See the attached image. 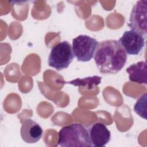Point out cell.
I'll list each match as a JSON object with an SVG mask.
<instances>
[{
    "instance_id": "obj_1",
    "label": "cell",
    "mask_w": 147,
    "mask_h": 147,
    "mask_svg": "<svg viewBox=\"0 0 147 147\" xmlns=\"http://www.w3.org/2000/svg\"><path fill=\"white\" fill-rule=\"evenodd\" d=\"M94 57L98 69L103 74L118 73L127 60L124 49L116 40H106L98 42Z\"/></svg>"
},
{
    "instance_id": "obj_2",
    "label": "cell",
    "mask_w": 147,
    "mask_h": 147,
    "mask_svg": "<svg viewBox=\"0 0 147 147\" xmlns=\"http://www.w3.org/2000/svg\"><path fill=\"white\" fill-rule=\"evenodd\" d=\"M57 144L62 147L92 146L87 129L78 123L63 126L59 131Z\"/></svg>"
},
{
    "instance_id": "obj_3",
    "label": "cell",
    "mask_w": 147,
    "mask_h": 147,
    "mask_svg": "<svg viewBox=\"0 0 147 147\" xmlns=\"http://www.w3.org/2000/svg\"><path fill=\"white\" fill-rule=\"evenodd\" d=\"M74 55L72 46L67 41H63L55 45L49 53L48 65L57 71L67 68L72 61Z\"/></svg>"
},
{
    "instance_id": "obj_4",
    "label": "cell",
    "mask_w": 147,
    "mask_h": 147,
    "mask_svg": "<svg viewBox=\"0 0 147 147\" xmlns=\"http://www.w3.org/2000/svg\"><path fill=\"white\" fill-rule=\"evenodd\" d=\"M98 42L89 36L80 34L72 40V49L74 56L78 61L87 62L90 61L94 56Z\"/></svg>"
},
{
    "instance_id": "obj_5",
    "label": "cell",
    "mask_w": 147,
    "mask_h": 147,
    "mask_svg": "<svg viewBox=\"0 0 147 147\" xmlns=\"http://www.w3.org/2000/svg\"><path fill=\"white\" fill-rule=\"evenodd\" d=\"M147 1H137L133 6L127 24L131 30L146 37L147 33Z\"/></svg>"
},
{
    "instance_id": "obj_6",
    "label": "cell",
    "mask_w": 147,
    "mask_h": 147,
    "mask_svg": "<svg viewBox=\"0 0 147 147\" xmlns=\"http://www.w3.org/2000/svg\"><path fill=\"white\" fill-rule=\"evenodd\" d=\"M145 36L134 30L125 31L118 42L124 49L126 53L130 55H137L145 45Z\"/></svg>"
},
{
    "instance_id": "obj_7",
    "label": "cell",
    "mask_w": 147,
    "mask_h": 147,
    "mask_svg": "<svg viewBox=\"0 0 147 147\" xmlns=\"http://www.w3.org/2000/svg\"><path fill=\"white\" fill-rule=\"evenodd\" d=\"M87 130L92 146H104L110 141L111 133L102 122L94 123L88 126Z\"/></svg>"
},
{
    "instance_id": "obj_8",
    "label": "cell",
    "mask_w": 147,
    "mask_h": 147,
    "mask_svg": "<svg viewBox=\"0 0 147 147\" xmlns=\"http://www.w3.org/2000/svg\"><path fill=\"white\" fill-rule=\"evenodd\" d=\"M20 133L23 141L28 144H34L38 142L42 137L43 130L34 121L26 119L22 122Z\"/></svg>"
},
{
    "instance_id": "obj_9",
    "label": "cell",
    "mask_w": 147,
    "mask_h": 147,
    "mask_svg": "<svg viewBox=\"0 0 147 147\" xmlns=\"http://www.w3.org/2000/svg\"><path fill=\"white\" fill-rule=\"evenodd\" d=\"M130 81L138 84L147 83V64L145 61L133 64L126 68Z\"/></svg>"
},
{
    "instance_id": "obj_10",
    "label": "cell",
    "mask_w": 147,
    "mask_h": 147,
    "mask_svg": "<svg viewBox=\"0 0 147 147\" xmlns=\"http://www.w3.org/2000/svg\"><path fill=\"white\" fill-rule=\"evenodd\" d=\"M102 78L98 76H89L82 79L77 78L76 79L65 82V83L71 84L75 86H86L88 89H91L94 86H98L101 82Z\"/></svg>"
},
{
    "instance_id": "obj_11",
    "label": "cell",
    "mask_w": 147,
    "mask_h": 147,
    "mask_svg": "<svg viewBox=\"0 0 147 147\" xmlns=\"http://www.w3.org/2000/svg\"><path fill=\"white\" fill-rule=\"evenodd\" d=\"M146 92L141 95L134 106V110L137 114L146 119Z\"/></svg>"
}]
</instances>
